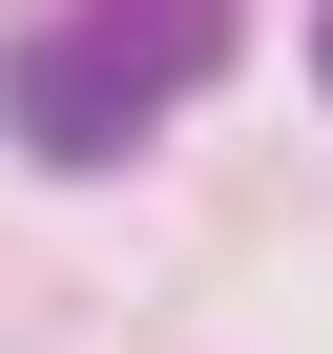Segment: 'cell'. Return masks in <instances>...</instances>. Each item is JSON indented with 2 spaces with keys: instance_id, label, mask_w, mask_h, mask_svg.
<instances>
[{
  "instance_id": "1",
  "label": "cell",
  "mask_w": 333,
  "mask_h": 354,
  "mask_svg": "<svg viewBox=\"0 0 333 354\" xmlns=\"http://www.w3.org/2000/svg\"><path fill=\"white\" fill-rule=\"evenodd\" d=\"M146 125H166V84H146L104 21H42L21 63H0V146H21V167H125Z\"/></svg>"
},
{
  "instance_id": "2",
  "label": "cell",
  "mask_w": 333,
  "mask_h": 354,
  "mask_svg": "<svg viewBox=\"0 0 333 354\" xmlns=\"http://www.w3.org/2000/svg\"><path fill=\"white\" fill-rule=\"evenodd\" d=\"M84 21H104V42H125V63L166 84V104H188V84L229 63V0H84Z\"/></svg>"
},
{
  "instance_id": "3",
  "label": "cell",
  "mask_w": 333,
  "mask_h": 354,
  "mask_svg": "<svg viewBox=\"0 0 333 354\" xmlns=\"http://www.w3.org/2000/svg\"><path fill=\"white\" fill-rule=\"evenodd\" d=\"M312 84H333V0H312Z\"/></svg>"
}]
</instances>
